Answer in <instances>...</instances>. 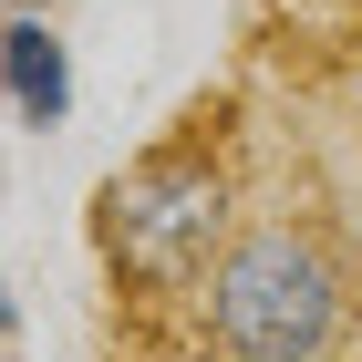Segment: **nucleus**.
<instances>
[{
	"label": "nucleus",
	"mask_w": 362,
	"mask_h": 362,
	"mask_svg": "<svg viewBox=\"0 0 362 362\" xmlns=\"http://www.w3.org/2000/svg\"><path fill=\"white\" fill-rule=\"evenodd\" d=\"M0 341H21V290H11V259H0Z\"/></svg>",
	"instance_id": "obj_4"
},
{
	"label": "nucleus",
	"mask_w": 362,
	"mask_h": 362,
	"mask_svg": "<svg viewBox=\"0 0 362 362\" xmlns=\"http://www.w3.org/2000/svg\"><path fill=\"white\" fill-rule=\"evenodd\" d=\"M73 42L42 0H0V114L21 135H62L73 124Z\"/></svg>",
	"instance_id": "obj_3"
},
{
	"label": "nucleus",
	"mask_w": 362,
	"mask_h": 362,
	"mask_svg": "<svg viewBox=\"0 0 362 362\" xmlns=\"http://www.w3.org/2000/svg\"><path fill=\"white\" fill-rule=\"evenodd\" d=\"M42 11H52V0H42Z\"/></svg>",
	"instance_id": "obj_5"
},
{
	"label": "nucleus",
	"mask_w": 362,
	"mask_h": 362,
	"mask_svg": "<svg viewBox=\"0 0 362 362\" xmlns=\"http://www.w3.org/2000/svg\"><path fill=\"white\" fill-rule=\"evenodd\" d=\"M228 207H238V176H228L207 114H187L176 135H156L145 156H124L93 187V259L135 300H187L218 269V249L238 238Z\"/></svg>",
	"instance_id": "obj_1"
},
{
	"label": "nucleus",
	"mask_w": 362,
	"mask_h": 362,
	"mask_svg": "<svg viewBox=\"0 0 362 362\" xmlns=\"http://www.w3.org/2000/svg\"><path fill=\"white\" fill-rule=\"evenodd\" d=\"M352 279H341L332 238L300 218H259L218 249V269L197 279V341L228 362H321L341 341Z\"/></svg>",
	"instance_id": "obj_2"
}]
</instances>
